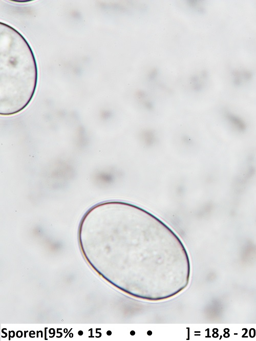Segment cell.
Segmentation results:
<instances>
[{
    "label": "cell",
    "mask_w": 256,
    "mask_h": 341,
    "mask_svg": "<svg viewBox=\"0 0 256 341\" xmlns=\"http://www.w3.org/2000/svg\"><path fill=\"white\" fill-rule=\"evenodd\" d=\"M80 333V335H82L83 334V332L81 331H80L78 332V334H79Z\"/></svg>",
    "instance_id": "3957f363"
},
{
    "label": "cell",
    "mask_w": 256,
    "mask_h": 341,
    "mask_svg": "<svg viewBox=\"0 0 256 341\" xmlns=\"http://www.w3.org/2000/svg\"><path fill=\"white\" fill-rule=\"evenodd\" d=\"M139 142L145 145H153L159 141L157 131L153 128L145 127L139 130L137 134Z\"/></svg>",
    "instance_id": "7a4b0ae2"
},
{
    "label": "cell",
    "mask_w": 256,
    "mask_h": 341,
    "mask_svg": "<svg viewBox=\"0 0 256 341\" xmlns=\"http://www.w3.org/2000/svg\"><path fill=\"white\" fill-rule=\"evenodd\" d=\"M18 32L8 48L1 44L0 113L20 112L33 98L37 81V70L32 51Z\"/></svg>",
    "instance_id": "6da1fadb"
}]
</instances>
